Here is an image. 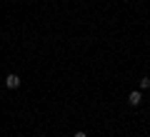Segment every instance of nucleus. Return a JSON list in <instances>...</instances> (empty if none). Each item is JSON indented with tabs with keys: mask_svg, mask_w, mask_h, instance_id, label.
Here are the masks:
<instances>
[{
	"mask_svg": "<svg viewBox=\"0 0 150 137\" xmlns=\"http://www.w3.org/2000/svg\"><path fill=\"white\" fill-rule=\"evenodd\" d=\"M150 87V77H140V90H148Z\"/></svg>",
	"mask_w": 150,
	"mask_h": 137,
	"instance_id": "nucleus-3",
	"label": "nucleus"
},
{
	"mask_svg": "<svg viewBox=\"0 0 150 137\" xmlns=\"http://www.w3.org/2000/svg\"><path fill=\"white\" fill-rule=\"evenodd\" d=\"M75 137H88V132H83V130H80V132H75Z\"/></svg>",
	"mask_w": 150,
	"mask_h": 137,
	"instance_id": "nucleus-4",
	"label": "nucleus"
},
{
	"mask_svg": "<svg viewBox=\"0 0 150 137\" xmlns=\"http://www.w3.org/2000/svg\"><path fill=\"white\" fill-rule=\"evenodd\" d=\"M5 87H8V90H18V87H20V77L10 72V75L5 77Z\"/></svg>",
	"mask_w": 150,
	"mask_h": 137,
	"instance_id": "nucleus-1",
	"label": "nucleus"
},
{
	"mask_svg": "<svg viewBox=\"0 0 150 137\" xmlns=\"http://www.w3.org/2000/svg\"><path fill=\"white\" fill-rule=\"evenodd\" d=\"M140 102H143V95H140L138 90H133V92H130V95H128V105H133V107H138Z\"/></svg>",
	"mask_w": 150,
	"mask_h": 137,
	"instance_id": "nucleus-2",
	"label": "nucleus"
}]
</instances>
